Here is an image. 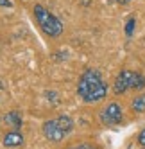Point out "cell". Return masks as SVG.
I'll list each match as a JSON object with an SVG mask.
<instances>
[{
	"label": "cell",
	"mask_w": 145,
	"mask_h": 149,
	"mask_svg": "<svg viewBox=\"0 0 145 149\" xmlns=\"http://www.w3.org/2000/svg\"><path fill=\"white\" fill-rule=\"evenodd\" d=\"M43 135H45V138H48V140H52V142H61L66 136V133L61 130V126L57 124L56 119L47 120L43 124Z\"/></svg>",
	"instance_id": "obj_4"
},
{
	"label": "cell",
	"mask_w": 145,
	"mask_h": 149,
	"mask_svg": "<svg viewBox=\"0 0 145 149\" xmlns=\"http://www.w3.org/2000/svg\"><path fill=\"white\" fill-rule=\"evenodd\" d=\"M34 16H36V22L39 24L41 31H43L47 36L57 38V36L63 34V24H61V20L57 16H54L48 9H45L41 4L34 6Z\"/></svg>",
	"instance_id": "obj_2"
},
{
	"label": "cell",
	"mask_w": 145,
	"mask_h": 149,
	"mask_svg": "<svg viewBox=\"0 0 145 149\" xmlns=\"http://www.w3.org/2000/svg\"><path fill=\"white\" fill-rule=\"evenodd\" d=\"M68 149H91V146H88V144H81V146H75V147H68Z\"/></svg>",
	"instance_id": "obj_14"
},
{
	"label": "cell",
	"mask_w": 145,
	"mask_h": 149,
	"mask_svg": "<svg viewBox=\"0 0 145 149\" xmlns=\"http://www.w3.org/2000/svg\"><path fill=\"white\" fill-rule=\"evenodd\" d=\"M2 88H4V84H2V83H0V90H2Z\"/></svg>",
	"instance_id": "obj_17"
},
{
	"label": "cell",
	"mask_w": 145,
	"mask_h": 149,
	"mask_svg": "<svg viewBox=\"0 0 145 149\" xmlns=\"http://www.w3.org/2000/svg\"><path fill=\"white\" fill-rule=\"evenodd\" d=\"M134 27H136V20H134V16H131L127 22H126V36H127V38H131V36H133Z\"/></svg>",
	"instance_id": "obj_11"
},
{
	"label": "cell",
	"mask_w": 145,
	"mask_h": 149,
	"mask_svg": "<svg viewBox=\"0 0 145 149\" xmlns=\"http://www.w3.org/2000/svg\"><path fill=\"white\" fill-rule=\"evenodd\" d=\"M138 144H140L142 147H145V130L140 131V135H138Z\"/></svg>",
	"instance_id": "obj_12"
},
{
	"label": "cell",
	"mask_w": 145,
	"mask_h": 149,
	"mask_svg": "<svg viewBox=\"0 0 145 149\" xmlns=\"http://www.w3.org/2000/svg\"><path fill=\"white\" fill-rule=\"evenodd\" d=\"M56 120H57V124L61 126V130H63L66 135L74 130V120H72L68 115H59V117H56Z\"/></svg>",
	"instance_id": "obj_8"
},
{
	"label": "cell",
	"mask_w": 145,
	"mask_h": 149,
	"mask_svg": "<svg viewBox=\"0 0 145 149\" xmlns=\"http://www.w3.org/2000/svg\"><path fill=\"white\" fill-rule=\"evenodd\" d=\"M91 149H99V147H91Z\"/></svg>",
	"instance_id": "obj_18"
},
{
	"label": "cell",
	"mask_w": 145,
	"mask_h": 149,
	"mask_svg": "<svg viewBox=\"0 0 145 149\" xmlns=\"http://www.w3.org/2000/svg\"><path fill=\"white\" fill-rule=\"evenodd\" d=\"M90 2H91V0H81V4L84 6V7H88V6H90Z\"/></svg>",
	"instance_id": "obj_16"
},
{
	"label": "cell",
	"mask_w": 145,
	"mask_h": 149,
	"mask_svg": "<svg viewBox=\"0 0 145 149\" xmlns=\"http://www.w3.org/2000/svg\"><path fill=\"white\" fill-rule=\"evenodd\" d=\"M4 122H6L7 126H11L13 130H20V127H22V124H23L22 115H20L16 110H11L9 113H6V115H4Z\"/></svg>",
	"instance_id": "obj_7"
},
{
	"label": "cell",
	"mask_w": 145,
	"mask_h": 149,
	"mask_svg": "<svg viewBox=\"0 0 145 149\" xmlns=\"http://www.w3.org/2000/svg\"><path fill=\"white\" fill-rule=\"evenodd\" d=\"M124 119V113H122V106L118 102H111L108 104L104 110L100 111V120L102 124H108V126H117L120 124Z\"/></svg>",
	"instance_id": "obj_3"
},
{
	"label": "cell",
	"mask_w": 145,
	"mask_h": 149,
	"mask_svg": "<svg viewBox=\"0 0 145 149\" xmlns=\"http://www.w3.org/2000/svg\"><path fill=\"white\" fill-rule=\"evenodd\" d=\"M131 77H133V70H122L117 79H115V84H113V92H115L117 95L124 93L131 90Z\"/></svg>",
	"instance_id": "obj_5"
},
{
	"label": "cell",
	"mask_w": 145,
	"mask_h": 149,
	"mask_svg": "<svg viewBox=\"0 0 145 149\" xmlns=\"http://www.w3.org/2000/svg\"><path fill=\"white\" fill-rule=\"evenodd\" d=\"M22 144H23V135L18 130H13V131L6 133V136H4V146L6 147H18Z\"/></svg>",
	"instance_id": "obj_6"
},
{
	"label": "cell",
	"mask_w": 145,
	"mask_h": 149,
	"mask_svg": "<svg viewBox=\"0 0 145 149\" xmlns=\"http://www.w3.org/2000/svg\"><path fill=\"white\" fill-rule=\"evenodd\" d=\"M145 86V77L138 72H133V77H131V90H142Z\"/></svg>",
	"instance_id": "obj_10"
},
{
	"label": "cell",
	"mask_w": 145,
	"mask_h": 149,
	"mask_svg": "<svg viewBox=\"0 0 145 149\" xmlns=\"http://www.w3.org/2000/svg\"><path fill=\"white\" fill-rule=\"evenodd\" d=\"M131 108H133V111H136V113H143L145 111V93L136 95V97L133 99Z\"/></svg>",
	"instance_id": "obj_9"
},
{
	"label": "cell",
	"mask_w": 145,
	"mask_h": 149,
	"mask_svg": "<svg viewBox=\"0 0 145 149\" xmlns=\"http://www.w3.org/2000/svg\"><path fill=\"white\" fill-rule=\"evenodd\" d=\"M108 86L102 81L100 72L95 68H88L81 76L79 84H77V95L84 102H99L106 97Z\"/></svg>",
	"instance_id": "obj_1"
},
{
	"label": "cell",
	"mask_w": 145,
	"mask_h": 149,
	"mask_svg": "<svg viewBox=\"0 0 145 149\" xmlns=\"http://www.w3.org/2000/svg\"><path fill=\"white\" fill-rule=\"evenodd\" d=\"M0 7H13V4L9 0H0Z\"/></svg>",
	"instance_id": "obj_13"
},
{
	"label": "cell",
	"mask_w": 145,
	"mask_h": 149,
	"mask_svg": "<svg viewBox=\"0 0 145 149\" xmlns=\"http://www.w3.org/2000/svg\"><path fill=\"white\" fill-rule=\"evenodd\" d=\"M117 2H118L120 6H126V4H129V2H131V0H117Z\"/></svg>",
	"instance_id": "obj_15"
}]
</instances>
